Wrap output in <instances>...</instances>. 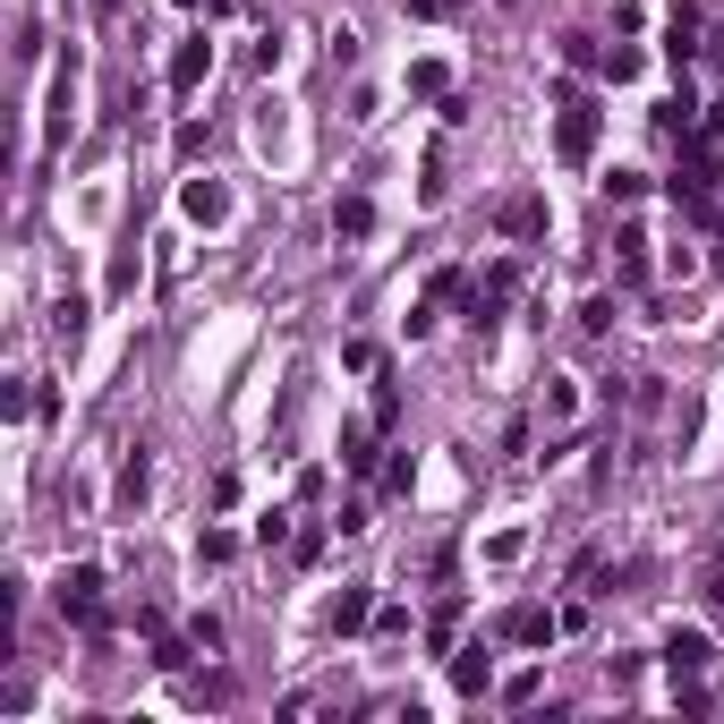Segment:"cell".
Segmentation results:
<instances>
[{
  "label": "cell",
  "instance_id": "4",
  "mask_svg": "<svg viewBox=\"0 0 724 724\" xmlns=\"http://www.w3.org/2000/svg\"><path fill=\"white\" fill-rule=\"evenodd\" d=\"M555 630H562V614H546V605H512V614H503V639H512V648H546Z\"/></svg>",
  "mask_w": 724,
  "mask_h": 724
},
{
  "label": "cell",
  "instance_id": "19",
  "mask_svg": "<svg viewBox=\"0 0 724 724\" xmlns=\"http://www.w3.org/2000/svg\"><path fill=\"white\" fill-rule=\"evenodd\" d=\"M452 630H461V596H452V605H443V614L427 623V639H435V648H452Z\"/></svg>",
  "mask_w": 724,
  "mask_h": 724
},
{
  "label": "cell",
  "instance_id": "17",
  "mask_svg": "<svg viewBox=\"0 0 724 724\" xmlns=\"http://www.w3.org/2000/svg\"><path fill=\"white\" fill-rule=\"evenodd\" d=\"M427 298H469V273H461V264H443V273L427 282Z\"/></svg>",
  "mask_w": 724,
  "mask_h": 724
},
{
  "label": "cell",
  "instance_id": "9",
  "mask_svg": "<svg viewBox=\"0 0 724 724\" xmlns=\"http://www.w3.org/2000/svg\"><path fill=\"white\" fill-rule=\"evenodd\" d=\"M486 682H494L486 648H461V657H452V691H469V699H478V691H486Z\"/></svg>",
  "mask_w": 724,
  "mask_h": 724
},
{
  "label": "cell",
  "instance_id": "7",
  "mask_svg": "<svg viewBox=\"0 0 724 724\" xmlns=\"http://www.w3.org/2000/svg\"><path fill=\"white\" fill-rule=\"evenodd\" d=\"M665 665H673V682H699V673H707V639H699V630H673V639H665Z\"/></svg>",
  "mask_w": 724,
  "mask_h": 724
},
{
  "label": "cell",
  "instance_id": "10",
  "mask_svg": "<svg viewBox=\"0 0 724 724\" xmlns=\"http://www.w3.org/2000/svg\"><path fill=\"white\" fill-rule=\"evenodd\" d=\"M332 231H341V239H366V231H375V205H366V197H341V205H332Z\"/></svg>",
  "mask_w": 724,
  "mask_h": 724
},
{
  "label": "cell",
  "instance_id": "21",
  "mask_svg": "<svg viewBox=\"0 0 724 724\" xmlns=\"http://www.w3.org/2000/svg\"><path fill=\"white\" fill-rule=\"evenodd\" d=\"M95 18H120V0H95Z\"/></svg>",
  "mask_w": 724,
  "mask_h": 724
},
{
  "label": "cell",
  "instance_id": "3",
  "mask_svg": "<svg viewBox=\"0 0 724 724\" xmlns=\"http://www.w3.org/2000/svg\"><path fill=\"white\" fill-rule=\"evenodd\" d=\"M205 77H213V43H205V34H188V43L171 52V95H197Z\"/></svg>",
  "mask_w": 724,
  "mask_h": 724
},
{
  "label": "cell",
  "instance_id": "14",
  "mask_svg": "<svg viewBox=\"0 0 724 724\" xmlns=\"http://www.w3.org/2000/svg\"><path fill=\"white\" fill-rule=\"evenodd\" d=\"M231 699H239L231 673H205V682H197V707H231Z\"/></svg>",
  "mask_w": 724,
  "mask_h": 724
},
{
  "label": "cell",
  "instance_id": "11",
  "mask_svg": "<svg viewBox=\"0 0 724 724\" xmlns=\"http://www.w3.org/2000/svg\"><path fill=\"white\" fill-rule=\"evenodd\" d=\"M188 213H197V222H222V213H231V197H222L213 179H188Z\"/></svg>",
  "mask_w": 724,
  "mask_h": 724
},
{
  "label": "cell",
  "instance_id": "16",
  "mask_svg": "<svg viewBox=\"0 0 724 724\" xmlns=\"http://www.w3.org/2000/svg\"><path fill=\"white\" fill-rule=\"evenodd\" d=\"M580 332H589V341H596V332H614V298H589V307H580Z\"/></svg>",
  "mask_w": 724,
  "mask_h": 724
},
{
  "label": "cell",
  "instance_id": "13",
  "mask_svg": "<svg viewBox=\"0 0 724 724\" xmlns=\"http://www.w3.org/2000/svg\"><path fill=\"white\" fill-rule=\"evenodd\" d=\"M341 461H350V469H375V435L350 427V435H341Z\"/></svg>",
  "mask_w": 724,
  "mask_h": 724
},
{
  "label": "cell",
  "instance_id": "8",
  "mask_svg": "<svg viewBox=\"0 0 724 724\" xmlns=\"http://www.w3.org/2000/svg\"><path fill=\"white\" fill-rule=\"evenodd\" d=\"M366 623H375V596H366V589H341V596H332V630H341V639L366 630Z\"/></svg>",
  "mask_w": 724,
  "mask_h": 724
},
{
  "label": "cell",
  "instance_id": "5",
  "mask_svg": "<svg viewBox=\"0 0 724 724\" xmlns=\"http://www.w3.org/2000/svg\"><path fill=\"white\" fill-rule=\"evenodd\" d=\"M494 231H503V239H537V231H546V197H528V188H520V197H503Z\"/></svg>",
  "mask_w": 724,
  "mask_h": 724
},
{
  "label": "cell",
  "instance_id": "6",
  "mask_svg": "<svg viewBox=\"0 0 724 724\" xmlns=\"http://www.w3.org/2000/svg\"><path fill=\"white\" fill-rule=\"evenodd\" d=\"M699 34H707V18H699V9H673V18H665V52H673V68H682V61H699V52H707Z\"/></svg>",
  "mask_w": 724,
  "mask_h": 724
},
{
  "label": "cell",
  "instance_id": "15",
  "mask_svg": "<svg viewBox=\"0 0 724 724\" xmlns=\"http://www.w3.org/2000/svg\"><path fill=\"white\" fill-rule=\"evenodd\" d=\"M562 61H571V68H596L605 52H596V34H562Z\"/></svg>",
  "mask_w": 724,
  "mask_h": 724
},
{
  "label": "cell",
  "instance_id": "20",
  "mask_svg": "<svg viewBox=\"0 0 724 724\" xmlns=\"http://www.w3.org/2000/svg\"><path fill=\"white\" fill-rule=\"evenodd\" d=\"M461 0H409V18H452Z\"/></svg>",
  "mask_w": 724,
  "mask_h": 724
},
{
  "label": "cell",
  "instance_id": "12",
  "mask_svg": "<svg viewBox=\"0 0 724 724\" xmlns=\"http://www.w3.org/2000/svg\"><path fill=\"white\" fill-rule=\"evenodd\" d=\"M52 332L77 350V332H86V298H61V307H52Z\"/></svg>",
  "mask_w": 724,
  "mask_h": 724
},
{
  "label": "cell",
  "instance_id": "18",
  "mask_svg": "<svg viewBox=\"0 0 724 724\" xmlns=\"http://www.w3.org/2000/svg\"><path fill=\"white\" fill-rule=\"evenodd\" d=\"M145 486H154V469H145V461L120 469V503H145Z\"/></svg>",
  "mask_w": 724,
  "mask_h": 724
},
{
  "label": "cell",
  "instance_id": "1",
  "mask_svg": "<svg viewBox=\"0 0 724 724\" xmlns=\"http://www.w3.org/2000/svg\"><path fill=\"white\" fill-rule=\"evenodd\" d=\"M596 129H605V111H596V95H562V120H555V154H562V163H589V154H596Z\"/></svg>",
  "mask_w": 724,
  "mask_h": 724
},
{
  "label": "cell",
  "instance_id": "2",
  "mask_svg": "<svg viewBox=\"0 0 724 724\" xmlns=\"http://www.w3.org/2000/svg\"><path fill=\"white\" fill-rule=\"evenodd\" d=\"M52 596H61V614H68V623L102 630V571H95V562H77V571H61V589H52Z\"/></svg>",
  "mask_w": 724,
  "mask_h": 724
}]
</instances>
